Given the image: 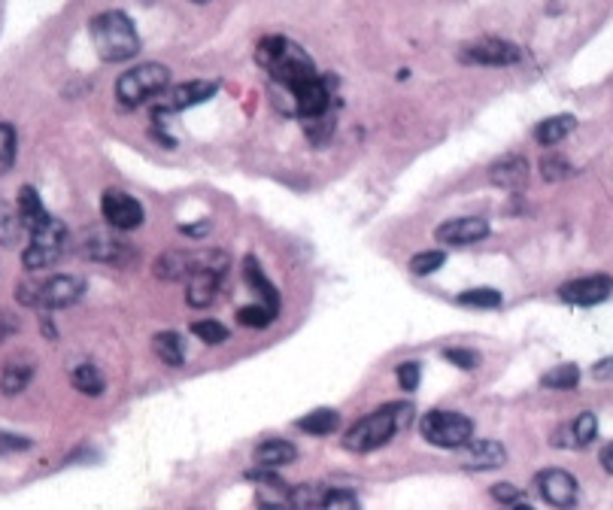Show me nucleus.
<instances>
[{"label": "nucleus", "mask_w": 613, "mask_h": 510, "mask_svg": "<svg viewBox=\"0 0 613 510\" xmlns=\"http://www.w3.org/2000/svg\"><path fill=\"white\" fill-rule=\"evenodd\" d=\"M255 58H258L261 67L271 73V79L280 82L283 89L289 92V98L301 89V85H307L310 79L319 76L313 58L298 43H292L289 37H265L255 49Z\"/></svg>", "instance_id": "nucleus-1"}, {"label": "nucleus", "mask_w": 613, "mask_h": 510, "mask_svg": "<svg viewBox=\"0 0 613 510\" xmlns=\"http://www.w3.org/2000/svg\"><path fill=\"white\" fill-rule=\"evenodd\" d=\"M410 407L404 404H386L374 413H368L365 419H359L353 429L346 432L343 438V447L353 450V453H371L383 444H389L395 438V432L407 429L410 422Z\"/></svg>", "instance_id": "nucleus-2"}, {"label": "nucleus", "mask_w": 613, "mask_h": 510, "mask_svg": "<svg viewBox=\"0 0 613 510\" xmlns=\"http://www.w3.org/2000/svg\"><path fill=\"white\" fill-rule=\"evenodd\" d=\"M92 43L104 61H128L140 52V37L122 10H107L92 22Z\"/></svg>", "instance_id": "nucleus-3"}, {"label": "nucleus", "mask_w": 613, "mask_h": 510, "mask_svg": "<svg viewBox=\"0 0 613 510\" xmlns=\"http://www.w3.org/2000/svg\"><path fill=\"white\" fill-rule=\"evenodd\" d=\"M170 82V70L164 64H137L131 70H125L116 82V98L122 107H140L146 101H152L155 95H161Z\"/></svg>", "instance_id": "nucleus-4"}, {"label": "nucleus", "mask_w": 613, "mask_h": 510, "mask_svg": "<svg viewBox=\"0 0 613 510\" xmlns=\"http://www.w3.org/2000/svg\"><path fill=\"white\" fill-rule=\"evenodd\" d=\"M422 438L444 450H462L474 438V422L456 410H431L422 419Z\"/></svg>", "instance_id": "nucleus-5"}, {"label": "nucleus", "mask_w": 613, "mask_h": 510, "mask_svg": "<svg viewBox=\"0 0 613 510\" xmlns=\"http://www.w3.org/2000/svg\"><path fill=\"white\" fill-rule=\"evenodd\" d=\"M85 292V283L79 277H49L43 283H25L19 298L22 304L28 307H37V310H61V307H70L82 298Z\"/></svg>", "instance_id": "nucleus-6"}, {"label": "nucleus", "mask_w": 613, "mask_h": 510, "mask_svg": "<svg viewBox=\"0 0 613 510\" xmlns=\"http://www.w3.org/2000/svg\"><path fill=\"white\" fill-rule=\"evenodd\" d=\"M67 249V228L58 219H49L43 228L31 231V243L25 246L22 262L28 271H43L52 268Z\"/></svg>", "instance_id": "nucleus-7"}, {"label": "nucleus", "mask_w": 613, "mask_h": 510, "mask_svg": "<svg viewBox=\"0 0 613 510\" xmlns=\"http://www.w3.org/2000/svg\"><path fill=\"white\" fill-rule=\"evenodd\" d=\"M101 213L104 219L116 228V231H134L143 225V207L137 198H131L128 192L119 189H107L101 198Z\"/></svg>", "instance_id": "nucleus-8"}, {"label": "nucleus", "mask_w": 613, "mask_h": 510, "mask_svg": "<svg viewBox=\"0 0 613 510\" xmlns=\"http://www.w3.org/2000/svg\"><path fill=\"white\" fill-rule=\"evenodd\" d=\"M538 492L547 504H553L559 510H571L577 504V480L562 468L541 471L538 474Z\"/></svg>", "instance_id": "nucleus-9"}, {"label": "nucleus", "mask_w": 613, "mask_h": 510, "mask_svg": "<svg viewBox=\"0 0 613 510\" xmlns=\"http://www.w3.org/2000/svg\"><path fill=\"white\" fill-rule=\"evenodd\" d=\"M522 58L519 46L507 40H480L462 49V61L468 64H489V67H510Z\"/></svg>", "instance_id": "nucleus-10"}, {"label": "nucleus", "mask_w": 613, "mask_h": 510, "mask_svg": "<svg viewBox=\"0 0 613 510\" xmlns=\"http://www.w3.org/2000/svg\"><path fill=\"white\" fill-rule=\"evenodd\" d=\"M610 292H613V280L604 277V274H598V277H580V280H574V283H565V286L559 289V298L568 301V304H574V307H592V304L607 301Z\"/></svg>", "instance_id": "nucleus-11"}, {"label": "nucleus", "mask_w": 613, "mask_h": 510, "mask_svg": "<svg viewBox=\"0 0 613 510\" xmlns=\"http://www.w3.org/2000/svg\"><path fill=\"white\" fill-rule=\"evenodd\" d=\"M216 92H219V82H207V79H195V82L177 85V89L167 92V98L161 101L158 113H180V110L198 107V104L210 101Z\"/></svg>", "instance_id": "nucleus-12"}, {"label": "nucleus", "mask_w": 613, "mask_h": 510, "mask_svg": "<svg viewBox=\"0 0 613 510\" xmlns=\"http://www.w3.org/2000/svg\"><path fill=\"white\" fill-rule=\"evenodd\" d=\"M489 234V222L483 216H462V219H450L441 228L434 231L437 243L447 246H471L477 240H483Z\"/></svg>", "instance_id": "nucleus-13"}, {"label": "nucleus", "mask_w": 613, "mask_h": 510, "mask_svg": "<svg viewBox=\"0 0 613 510\" xmlns=\"http://www.w3.org/2000/svg\"><path fill=\"white\" fill-rule=\"evenodd\" d=\"M82 255L92 262H125L128 259V243L113 237L110 231H89L82 240Z\"/></svg>", "instance_id": "nucleus-14"}, {"label": "nucleus", "mask_w": 613, "mask_h": 510, "mask_svg": "<svg viewBox=\"0 0 613 510\" xmlns=\"http://www.w3.org/2000/svg\"><path fill=\"white\" fill-rule=\"evenodd\" d=\"M507 453L498 441H468L462 447V468L468 471H492L504 465Z\"/></svg>", "instance_id": "nucleus-15"}, {"label": "nucleus", "mask_w": 613, "mask_h": 510, "mask_svg": "<svg viewBox=\"0 0 613 510\" xmlns=\"http://www.w3.org/2000/svg\"><path fill=\"white\" fill-rule=\"evenodd\" d=\"M489 180L501 189L519 192L525 183H529V161L522 155H504L501 161H495L489 167Z\"/></svg>", "instance_id": "nucleus-16"}, {"label": "nucleus", "mask_w": 613, "mask_h": 510, "mask_svg": "<svg viewBox=\"0 0 613 510\" xmlns=\"http://www.w3.org/2000/svg\"><path fill=\"white\" fill-rule=\"evenodd\" d=\"M298 456V450L289 444V441H280V438H271L265 444L255 447V465L265 468V471H274V468H283V465H292Z\"/></svg>", "instance_id": "nucleus-17"}, {"label": "nucleus", "mask_w": 613, "mask_h": 510, "mask_svg": "<svg viewBox=\"0 0 613 510\" xmlns=\"http://www.w3.org/2000/svg\"><path fill=\"white\" fill-rule=\"evenodd\" d=\"M243 277H246V283H249V289H255L258 292V298H261V304H268L271 310H277L280 313V295H277V286L265 277V271H261V265L252 259L243 262Z\"/></svg>", "instance_id": "nucleus-18"}, {"label": "nucleus", "mask_w": 613, "mask_h": 510, "mask_svg": "<svg viewBox=\"0 0 613 510\" xmlns=\"http://www.w3.org/2000/svg\"><path fill=\"white\" fill-rule=\"evenodd\" d=\"M219 280H222V274H216V271H198V274H192V277H189V292H186L189 304H192V307H210L213 298H216V292H219Z\"/></svg>", "instance_id": "nucleus-19"}, {"label": "nucleus", "mask_w": 613, "mask_h": 510, "mask_svg": "<svg viewBox=\"0 0 613 510\" xmlns=\"http://www.w3.org/2000/svg\"><path fill=\"white\" fill-rule=\"evenodd\" d=\"M16 210H19V216H22V222H25V231H37V228H43V225L52 219V216L46 213L40 195H37L31 186H25V189L19 192V204H16Z\"/></svg>", "instance_id": "nucleus-20"}, {"label": "nucleus", "mask_w": 613, "mask_h": 510, "mask_svg": "<svg viewBox=\"0 0 613 510\" xmlns=\"http://www.w3.org/2000/svg\"><path fill=\"white\" fill-rule=\"evenodd\" d=\"M152 347H155V356L170 365V368H180L186 362V347H183V337L177 331H161L152 337Z\"/></svg>", "instance_id": "nucleus-21"}, {"label": "nucleus", "mask_w": 613, "mask_h": 510, "mask_svg": "<svg viewBox=\"0 0 613 510\" xmlns=\"http://www.w3.org/2000/svg\"><path fill=\"white\" fill-rule=\"evenodd\" d=\"M574 125H577L574 116H553V119H544V122L535 128V140H538L541 146H556V143H562V140L574 131Z\"/></svg>", "instance_id": "nucleus-22"}, {"label": "nucleus", "mask_w": 613, "mask_h": 510, "mask_svg": "<svg viewBox=\"0 0 613 510\" xmlns=\"http://www.w3.org/2000/svg\"><path fill=\"white\" fill-rule=\"evenodd\" d=\"M337 425H340V416H337V410H328V407H319V410L307 413L304 419H298V429L307 435H316V438L331 435Z\"/></svg>", "instance_id": "nucleus-23"}, {"label": "nucleus", "mask_w": 613, "mask_h": 510, "mask_svg": "<svg viewBox=\"0 0 613 510\" xmlns=\"http://www.w3.org/2000/svg\"><path fill=\"white\" fill-rule=\"evenodd\" d=\"M31 377H34L31 365H25V362H10V365L4 368V374H0V389H4V395H19V392L28 389Z\"/></svg>", "instance_id": "nucleus-24"}, {"label": "nucleus", "mask_w": 613, "mask_h": 510, "mask_svg": "<svg viewBox=\"0 0 613 510\" xmlns=\"http://www.w3.org/2000/svg\"><path fill=\"white\" fill-rule=\"evenodd\" d=\"M568 435H571V441H568V447H589L592 441H595V435H598V419H595V413H580L571 425H568Z\"/></svg>", "instance_id": "nucleus-25"}, {"label": "nucleus", "mask_w": 613, "mask_h": 510, "mask_svg": "<svg viewBox=\"0 0 613 510\" xmlns=\"http://www.w3.org/2000/svg\"><path fill=\"white\" fill-rule=\"evenodd\" d=\"M328 489L319 486V483H304V486H295L292 489V510H319L322 501H325Z\"/></svg>", "instance_id": "nucleus-26"}, {"label": "nucleus", "mask_w": 613, "mask_h": 510, "mask_svg": "<svg viewBox=\"0 0 613 510\" xmlns=\"http://www.w3.org/2000/svg\"><path fill=\"white\" fill-rule=\"evenodd\" d=\"M73 386L82 392V395H101L104 392V374L95 368V365H79L73 371Z\"/></svg>", "instance_id": "nucleus-27"}, {"label": "nucleus", "mask_w": 613, "mask_h": 510, "mask_svg": "<svg viewBox=\"0 0 613 510\" xmlns=\"http://www.w3.org/2000/svg\"><path fill=\"white\" fill-rule=\"evenodd\" d=\"M25 231V222L16 207H0V243L13 246Z\"/></svg>", "instance_id": "nucleus-28"}, {"label": "nucleus", "mask_w": 613, "mask_h": 510, "mask_svg": "<svg viewBox=\"0 0 613 510\" xmlns=\"http://www.w3.org/2000/svg\"><path fill=\"white\" fill-rule=\"evenodd\" d=\"M444 262H447V255H444L441 249H425V252H416L413 259H410V271H413L416 277H428V274H434V271H441Z\"/></svg>", "instance_id": "nucleus-29"}, {"label": "nucleus", "mask_w": 613, "mask_h": 510, "mask_svg": "<svg viewBox=\"0 0 613 510\" xmlns=\"http://www.w3.org/2000/svg\"><path fill=\"white\" fill-rule=\"evenodd\" d=\"M274 319H277V310H271L268 304H249V307H240L237 313V322L246 328H268Z\"/></svg>", "instance_id": "nucleus-30"}, {"label": "nucleus", "mask_w": 613, "mask_h": 510, "mask_svg": "<svg viewBox=\"0 0 613 510\" xmlns=\"http://www.w3.org/2000/svg\"><path fill=\"white\" fill-rule=\"evenodd\" d=\"M577 380H580V371H577V365H559V368H553L550 374H544V386L547 389H556V392H565V389H574L577 386Z\"/></svg>", "instance_id": "nucleus-31"}, {"label": "nucleus", "mask_w": 613, "mask_h": 510, "mask_svg": "<svg viewBox=\"0 0 613 510\" xmlns=\"http://www.w3.org/2000/svg\"><path fill=\"white\" fill-rule=\"evenodd\" d=\"M192 334H195L198 340H204V344H210V347H219V344H225V340H228V328H225L222 322H216V319H201V322H195V325H192Z\"/></svg>", "instance_id": "nucleus-32"}, {"label": "nucleus", "mask_w": 613, "mask_h": 510, "mask_svg": "<svg viewBox=\"0 0 613 510\" xmlns=\"http://www.w3.org/2000/svg\"><path fill=\"white\" fill-rule=\"evenodd\" d=\"M459 304L462 307L495 310V307H501V292H495V289H468V292L459 295Z\"/></svg>", "instance_id": "nucleus-33"}, {"label": "nucleus", "mask_w": 613, "mask_h": 510, "mask_svg": "<svg viewBox=\"0 0 613 510\" xmlns=\"http://www.w3.org/2000/svg\"><path fill=\"white\" fill-rule=\"evenodd\" d=\"M16 161V131L13 125L0 122V174H7Z\"/></svg>", "instance_id": "nucleus-34"}, {"label": "nucleus", "mask_w": 613, "mask_h": 510, "mask_svg": "<svg viewBox=\"0 0 613 510\" xmlns=\"http://www.w3.org/2000/svg\"><path fill=\"white\" fill-rule=\"evenodd\" d=\"M319 510H362V507H359V498L349 489H328Z\"/></svg>", "instance_id": "nucleus-35"}, {"label": "nucleus", "mask_w": 613, "mask_h": 510, "mask_svg": "<svg viewBox=\"0 0 613 510\" xmlns=\"http://www.w3.org/2000/svg\"><path fill=\"white\" fill-rule=\"evenodd\" d=\"M541 170H544V180H565L571 167H568V161L559 158V155H544Z\"/></svg>", "instance_id": "nucleus-36"}, {"label": "nucleus", "mask_w": 613, "mask_h": 510, "mask_svg": "<svg viewBox=\"0 0 613 510\" xmlns=\"http://www.w3.org/2000/svg\"><path fill=\"white\" fill-rule=\"evenodd\" d=\"M444 359H447V362H453V365H456V368H462V371H474V368L480 365V356H477L474 350H462V347L447 350V353H444Z\"/></svg>", "instance_id": "nucleus-37"}, {"label": "nucleus", "mask_w": 613, "mask_h": 510, "mask_svg": "<svg viewBox=\"0 0 613 510\" xmlns=\"http://www.w3.org/2000/svg\"><path fill=\"white\" fill-rule=\"evenodd\" d=\"M398 386H401L404 392H416V386H419V362H404V365H398Z\"/></svg>", "instance_id": "nucleus-38"}, {"label": "nucleus", "mask_w": 613, "mask_h": 510, "mask_svg": "<svg viewBox=\"0 0 613 510\" xmlns=\"http://www.w3.org/2000/svg\"><path fill=\"white\" fill-rule=\"evenodd\" d=\"M16 331H19V316H13L10 310L0 307V344H4V340H10Z\"/></svg>", "instance_id": "nucleus-39"}, {"label": "nucleus", "mask_w": 613, "mask_h": 510, "mask_svg": "<svg viewBox=\"0 0 613 510\" xmlns=\"http://www.w3.org/2000/svg\"><path fill=\"white\" fill-rule=\"evenodd\" d=\"M492 498H498L501 504H513V501H519V498H522V492H519L513 483H498V486L492 489Z\"/></svg>", "instance_id": "nucleus-40"}, {"label": "nucleus", "mask_w": 613, "mask_h": 510, "mask_svg": "<svg viewBox=\"0 0 613 510\" xmlns=\"http://www.w3.org/2000/svg\"><path fill=\"white\" fill-rule=\"evenodd\" d=\"M28 447H31V441H22L16 435H0V453L4 450H28Z\"/></svg>", "instance_id": "nucleus-41"}, {"label": "nucleus", "mask_w": 613, "mask_h": 510, "mask_svg": "<svg viewBox=\"0 0 613 510\" xmlns=\"http://www.w3.org/2000/svg\"><path fill=\"white\" fill-rule=\"evenodd\" d=\"M592 374H595V377H613V359L598 362V365L592 368Z\"/></svg>", "instance_id": "nucleus-42"}, {"label": "nucleus", "mask_w": 613, "mask_h": 510, "mask_svg": "<svg viewBox=\"0 0 613 510\" xmlns=\"http://www.w3.org/2000/svg\"><path fill=\"white\" fill-rule=\"evenodd\" d=\"M601 465H604V471H610V474H613V444H607V447H604V453H601Z\"/></svg>", "instance_id": "nucleus-43"}, {"label": "nucleus", "mask_w": 613, "mask_h": 510, "mask_svg": "<svg viewBox=\"0 0 613 510\" xmlns=\"http://www.w3.org/2000/svg\"><path fill=\"white\" fill-rule=\"evenodd\" d=\"M510 510H535V507H532V504H525V501H513Z\"/></svg>", "instance_id": "nucleus-44"}, {"label": "nucleus", "mask_w": 613, "mask_h": 510, "mask_svg": "<svg viewBox=\"0 0 613 510\" xmlns=\"http://www.w3.org/2000/svg\"><path fill=\"white\" fill-rule=\"evenodd\" d=\"M192 4H210V0H192Z\"/></svg>", "instance_id": "nucleus-45"}]
</instances>
